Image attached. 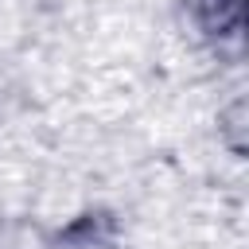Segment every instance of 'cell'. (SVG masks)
<instances>
[{"label":"cell","mask_w":249,"mask_h":249,"mask_svg":"<svg viewBox=\"0 0 249 249\" xmlns=\"http://www.w3.org/2000/svg\"><path fill=\"white\" fill-rule=\"evenodd\" d=\"M202 23L210 35L218 39H237L241 35V16H245V0H198Z\"/></svg>","instance_id":"6da1fadb"}]
</instances>
